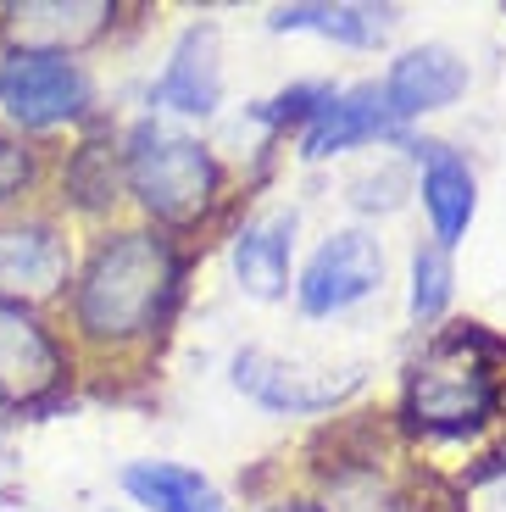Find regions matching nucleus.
I'll use <instances>...</instances> for the list:
<instances>
[{
	"mask_svg": "<svg viewBox=\"0 0 506 512\" xmlns=\"http://www.w3.org/2000/svg\"><path fill=\"white\" fill-rule=\"evenodd\" d=\"M123 490L151 512H228L223 496L201 474L178 468V462H128Z\"/></svg>",
	"mask_w": 506,
	"mask_h": 512,
	"instance_id": "14",
	"label": "nucleus"
},
{
	"mask_svg": "<svg viewBox=\"0 0 506 512\" xmlns=\"http://www.w3.org/2000/svg\"><path fill=\"white\" fill-rule=\"evenodd\" d=\"M429 173H423V206H429L434 218V234H440V245L462 240V229H468L473 218V173L462 156H451L445 145H429Z\"/></svg>",
	"mask_w": 506,
	"mask_h": 512,
	"instance_id": "15",
	"label": "nucleus"
},
{
	"mask_svg": "<svg viewBox=\"0 0 506 512\" xmlns=\"http://www.w3.org/2000/svg\"><path fill=\"white\" fill-rule=\"evenodd\" d=\"M451 301V268L440 251H418L412 256V312L418 318H440Z\"/></svg>",
	"mask_w": 506,
	"mask_h": 512,
	"instance_id": "18",
	"label": "nucleus"
},
{
	"mask_svg": "<svg viewBox=\"0 0 506 512\" xmlns=\"http://www.w3.org/2000/svg\"><path fill=\"white\" fill-rule=\"evenodd\" d=\"M67 279V245L45 223H0V301H45Z\"/></svg>",
	"mask_w": 506,
	"mask_h": 512,
	"instance_id": "8",
	"label": "nucleus"
},
{
	"mask_svg": "<svg viewBox=\"0 0 506 512\" xmlns=\"http://www.w3.org/2000/svg\"><path fill=\"white\" fill-rule=\"evenodd\" d=\"M67 184H73V195L84 206H106L117 190V167H112V151L106 145H84V151L73 156V173H67Z\"/></svg>",
	"mask_w": 506,
	"mask_h": 512,
	"instance_id": "17",
	"label": "nucleus"
},
{
	"mask_svg": "<svg viewBox=\"0 0 506 512\" xmlns=\"http://www.w3.org/2000/svg\"><path fill=\"white\" fill-rule=\"evenodd\" d=\"M34 179V162H28V151L17 140H6V134H0V201H12L17 190H23V184Z\"/></svg>",
	"mask_w": 506,
	"mask_h": 512,
	"instance_id": "20",
	"label": "nucleus"
},
{
	"mask_svg": "<svg viewBox=\"0 0 506 512\" xmlns=\"http://www.w3.org/2000/svg\"><path fill=\"white\" fill-rule=\"evenodd\" d=\"M395 117L390 106H384V90H351V95H329V106L312 117V128H306V156H334L345 151V145H362V140H379V134H390Z\"/></svg>",
	"mask_w": 506,
	"mask_h": 512,
	"instance_id": "12",
	"label": "nucleus"
},
{
	"mask_svg": "<svg viewBox=\"0 0 506 512\" xmlns=\"http://www.w3.org/2000/svg\"><path fill=\"white\" fill-rule=\"evenodd\" d=\"M234 384L273 412H329L334 401H345L362 384V373H317V368L267 357V351H240L234 357Z\"/></svg>",
	"mask_w": 506,
	"mask_h": 512,
	"instance_id": "5",
	"label": "nucleus"
},
{
	"mask_svg": "<svg viewBox=\"0 0 506 512\" xmlns=\"http://www.w3.org/2000/svg\"><path fill=\"white\" fill-rule=\"evenodd\" d=\"M223 95V78H217V28H190L178 39L173 62H167L162 84L151 90L156 106L167 112H190V117H206Z\"/></svg>",
	"mask_w": 506,
	"mask_h": 512,
	"instance_id": "11",
	"label": "nucleus"
},
{
	"mask_svg": "<svg viewBox=\"0 0 506 512\" xmlns=\"http://www.w3.org/2000/svg\"><path fill=\"white\" fill-rule=\"evenodd\" d=\"M501 401L490 340L479 329L445 334L406 373V418L423 435H468Z\"/></svg>",
	"mask_w": 506,
	"mask_h": 512,
	"instance_id": "2",
	"label": "nucleus"
},
{
	"mask_svg": "<svg viewBox=\"0 0 506 512\" xmlns=\"http://www.w3.org/2000/svg\"><path fill=\"white\" fill-rule=\"evenodd\" d=\"M267 23L290 34V28H312V34L345 39V45H379L384 34L395 28L390 6H279Z\"/></svg>",
	"mask_w": 506,
	"mask_h": 512,
	"instance_id": "16",
	"label": "nucleus"
},
{
	"mask_svg": "<svg viewBox=\"0 0 506 512\" xmlns=\"http://www.w3.org/2000/svg\"><path fill=\"white\" fill-rule=\"evenodd\" d=\"M62 384V351L23 307L0 301V401L34 407Z\"/></svg>",
	"mask_w": 506,
	"mask_h": 512,
	"instance_id": "7",
	"label": "nucleus"
},
{
	"mask_svg": "<svg viewBox=\"0 0 506 512\" xmlns=\"http://www.w3.org/2000/svg\"><path fill=\"white\" fill-rule=\"evenodd\" d=\"M106 23H112L106 0H34V6H12L6 12V34L17 39V51H39V56L78 51Z\"/></svg>",
	"mask_w": 506,
	"mask_h": 512,
	"instance_id": "9",
	"label": "nucleus"
},
{
	"mask_svg": "<svg viewBox=\"0 0 506 512\" xmlns=\"http://www.w3.org/2000/svg\"><path fill=\"white\" fill-rule=\"evenodd\" d=\"M323 106H329V90H312V84H306V90H284L279 101L256 106V117H262V123H290V117H317Z\"/></svg>",
	"mask_w": 506,
	"mask_h": 512,
	"instance_id": "19",
	"label": "nucleus"
},
{
	"mask_svg": "<svg viewBox=\"0 0 506 512\" xmlns=\"http://www.w3.org/2000/svg\"><path fill=\"white\" fill-rule=\"evenodd\" d=\"M279 512H317V507H279Z\"/></svg>",
	"mask_w": 506,
	"mask_h": 512,
	"instance_id": "21",
	"label": "nucleus"
},
{
	"mask_svg": "<svg viewBox=\"0 0 506 512\" xmlns=\"http://www.w3.org/2000/svg\"><path fill=\"white\" fill-rule=\"evenodd\" d=\"M178 284V262L156 234H117L95 251L84 284H78V323L95 340H128L162 318L167 295Z\"/></svg>",
	"mask_w": 506,
	"mask_h": 512,
	"instance_id": "1",
	"label": "nucleus"
},
{
	"mask_svg": "<svg viewBox=\"0 0 506 512\" xmlns=\"http://www.w3.org/2000/svg\"><path fill=\"white\" fill-rule=\"evenodd\" d=\"M290 240H295V212H273L256 218L234 245V273H240L245 295L256 301H279L284 279H290Z\"/></svg>",
	"mask_w": 506,
	"mask_h": 512,
	"instance_id": "13",
	"label": "nucleus"
},
{
	"mask_svg": "<svg viewBox=\"0 0 506 512\" xmlns=\"http://www.w3.org/2000/svg\"><path fill=\"white\" fill-rule=\"evenodd\" d=\"M128 184L167 223H190L212 206L217 190V162L195 140L173 134V128L140 123L128 140Z\"/></svg>",
	"mask_w": 506,
	"mask_h": 512,
	"instance_id": "3",
	"label": "nucleus"
},
{
	"mask_svg": "<svg viewBox=\"0 0 506 512\" xmlns=\"http://www.w3.org/2000/svg\"><path fill=\"white\" fill-rule=\"evenodd\" d=\"M0 106L23 128H51L67 123L89 106V78L67 56H39V51H12L0 62Z\"/></svg>",
	"mask_w": 506,
	"mask_h": 512,
	"instance_id": "4",
	"label": "nucleus"
},
{
	"mask_svg": "<svg viewBox=\"0 0 506 512\" xmlns=\"http://www.w3.org/2000/svg\"><path fill=\"white\" fill-rule=\"evenodd\" d=\"M384 279V256L379 245L367 240V234H334L323 251L306 262V279H301V307L312 312V318H323V312H345L356 307L362 295H373Z\"/></svg>",
	"mask_w": 506,
	"mask_h": 512,
	"instance_id": "6",
	"label": "nucleus"
},
{
	"mask_svg": "<svg viewBox=\"0 0 506 512\" xmlns=\"http://www.w3.org/2000/svg\"><path fill=\"white\" fill-rule=\"evenodd\" d=\"M462 90H468V67L456 62L445 45H423V51H406L401 62L390 67L384 106H390V117H412V112L451 106Z\"/></svg>",
	"mask_w": 506,
	"mask_h": 512,
	"instance_id": "10",
	"label": "nucleus"
}]
</instances>
